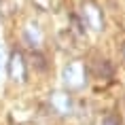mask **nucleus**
Segmentation results:
<instances>
[{"label":"nucleus","instance_id":"obj_5","mask_svg":"<svg viewBox=\"0 0 125 125\" xmlns=\"http://www.w3.org/2000/svg\"><path fill=\"white\" fill-rule=\"evenodd\" d=\"M23 38H26L28 47H32V49H38V47H40V42H42V34H40L38 26L30 23V26L26 28V32H23Z\"/></svg>","mask_w":125,"mask_h":125},{"label":"nucleus","instance_id":"obj_7","mask_svg":"<svg viewBox=\"0 0 125 125\" xmlns=\"http://www.w3.org/2000/svg\"><path fill=\"white\" fill-rule=\"evenodd\" d=\"M45 62H47V59L42 57L38 51H32V66L36 68V70H40V72H42V70H47V64H45Z\"/></svg>","mask_w":125,"mask_h":125},{"label":"nucleus","instance_id":"obj_2","mask_svg":"<svg viewBox=\"0 0 125 125\" xmlns=\"http://www.w3.org/2000/svg\"><path fill=\"white\" fill-rule=\"evenodd\" d=\"M81 19L85 23L87 28H91L95 32H100L102 28H104V17H102V11L95 2L91 0H85L83 2V7H81Z\"/></svg>","mask_w":125,"mask_h":125},{"label":"nucleus","instance_id":"obj_1","mask_svg":"<svg viewBox=\"0 0 125 125\" xmlns=\"http://www.w3.org/2000/svg\"><path fill=\"white\" fill-rule=\"evenodd\" d=\"M87 83V68L83 62H79V59H74V62H70L66 68H64V85L68 87V89H72V91H79V89H83Z\"/></svg>","mask_w":125,"mask_h":125},{"label":"nucleus","instance_id":"obj_8","mask_svg":"<svg viewBox=\"0 0 125 125\" xmlns=\"http://www.w3.org/2000/svg\"><path fill=\"white\" fill-rule=\"evenodd\" d=\"M102 125H121V119L115 117V115H106L104 117V123Z\"/></svg>","mask_w":125,"mask_h":125},{"label":"nucleus","instance_id":"obj_4","mask_svg":"<svg viewBox=\"0 0 125 125\" xmlns=\"http://www.w3.org/2000/svg\"><path fill=\"white\" fill-rule=\"evenodd\" d=\"M9 76L17 83H23L28 76V66H26V59L19 51H15L11 55V62H9Z\"/></svg>","mask_w":125,"mask_h":125},{"label":"nucleus","instance_id":"obj_3","mask_svg":"<svg viewBox=\"0 0 125 125\" xmlns=\"http://www.w3.org/2000/svg\"><path fill=\"white\" fill-rule=\"evenodd\" d=\"M49 104H51L53 112H57V115H70L74 110V102L70 98V93L66 91H53L49 98Z\"/></svg>","mask_w":125,"mask_h":125},{"label":"nucleus","instance_id":"obj_9","mask_svg":"<svg viewBox=\"0 0 125 125\" xmlns=\"http://www.w3.org/2000/svg\"><path fill=\"white\" fill-rule=\"evenodd\" d=\"M0 66H2V49H0Z\"/></svg>","mask_w":125,"mask_h":125},{"label":"nucleus","instance_id":"obj_6","mask_svg":"<svg viewBox=\"0 0 125 125\" xmlns=\"http://www.w3.org/2000/svg\"><path fill=\"white\" fill-rule=\"evenodd\" d=\"M91 72H93L95 79H110L112 76V66H110V62H106V59H98L93 64Z\"/></svg>","mask_w":125,"mask_h":125}]
</instances>
